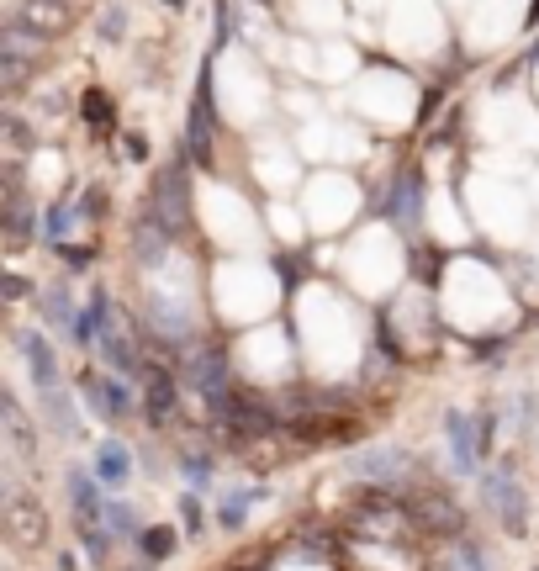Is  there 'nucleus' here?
<instances>
[{"label": "nucleus", "instance_id": "nucleus-35", "mask_svg": "<svg viewBox=\"0 0 539 571\" xmlns=\"http://www.w3.org/2000/svg\"><path fill=\"white\" fill-rule=\"evenodd\" d=\"M53 249H59L64 260H69V270H74V275H80V270L90 265V249H74V244H53Z\"/></svg>", "mask_w": 539, "mask_h": 571}, {"label": "nucleus", "instance_id": "nucleus-32", "mask_svg": "<svg viewBox=\"0 0 539 571\" xmlns=\"http://www.w3.org/2000/svg\"><path fill=\"white\" fill-rule=\"evenodd\" d=\"M101 38H106V43H122V38H127L122 6H101Z\"/></svg>", "mask_w": 539, "mask_h": 571}, {"label": "nucleus", "instance_id": "nucleus-27", "mask_svg": "<svg viewBox=\"0 0 539 571\" xmlns=\"http://www.w3.org/2000/svg\"><path fill=\"white\" fill-rule=\"evenodd\" d=\"M180 471H185V482H191V492H207V487H212V476H217V466H212V455H207V450H185Z\"/></svg>", "mask_w": 539, "mask_h": 571}, {"label": "nucleus", "instance_id": "nucleus-43", "mask_svg": "<svg viewBox=\"0 0 539 571\" xmlns=\"http://www.w3.org/2000/svg\"><path fill=\"white\" fill-rule=\"evenodd\" d=\"M238 571H249V566H238Z\"/></svg>", "mask_w": 539, "mask_h": 571}, {"label": "nucleus", "instance_id": "nucleus-13", "mask_svg": "<svg viewBox=\"0 0 539 571\" xmlns=\"http://www.w3.org/2000/svg\"><path fill=\"white\" fill-rule=\"evenodd\" d=\"M6 513H11V519H6V529H11V540L16 545H22V550H37V545H43L48 540V519H43V513H37L32 503H27V497L22 492H6Z\"/></svg>", "mask_w": 539, "mask_h": 571}, {"label": "nucleus", "instance_id": "nucleus-1", "mask_svg": "<svg viewBox=\"0 0 539 571\" xmlns=\"http://www.w3.org/2000/svg\"><path fill=\"white\" fill-rule=\"evenodd\" d=\"M185 154L191 149H180V159L164 164V170L154 175V186H148V207H154V217L164 223L170 238L191 233V175H185Z\"/></svg>", "mask_w": 539, "mask_h": 571}, {"label": "nucleus", "instance_id": "nucleus-25", "mask_svg": "<svg viewBox=\"0 0 539 571\" xmlns=\"http://www.w3.org/2000/svg\"><path fill=\"white\" fill-rule=\"evenodd\" d=\"M106 529L117 534V540H143V519H138V508L133 503H106Z\"/></svg>", "mask_w": 539, "mask_h": 571}, {"label": "nucleus", "instance_id": "nucleus-17", "mask_svg": "<svg viewBox=\"0 0 539 571\" xmlns=\"http://www.w3.org/2000/svg\"><path fill=\"white\" fill-rule=\"evenodd\" d=\"M90 466H96L101 487H122L127 476H133V450H127L122 439H101V445H96V460H90Z\"/></svg>", "mask_w": 539, "mask_h": 571}, {"label": "nucleus", "instance_id": "nucleus-2", "mask_svg": "<svg viewBox=\"0 0 539 571\" xmlns=\"http://www.w3.org/2000/svg\"><path fill=\"white\" fill-rule=\"evenodd\" d=\"M344 471L360 476V482H376V487H402L407 476H413V450H402V445H370V450L349 455Z\"/></svg>", "mask_w": 539, "mask_h": 571}, {"label": "nucleus", "instance_id": "nucleus-24", "mask_svg": "<svg viewBox=\"0 0 539 571\" xmlns=\"http://www.w3.org/2000/svg\"><path fill=\"white\" fill-rule=\"evenodd\" d=\"M254 497H259V487H238V492H228V497H222L217 524H222V529H244V524H249V508H254Z\"/></svg>", "mask_w": 539, "mask_h": 571}, {"label": "nucleus", "instance_id": "nucleus-14", "mask_svg": "<svg viewBox=\"0 0 539 571\" xmlns=\"http://www.w3.org/2000/svg\"><path fill=\"white\" fill-rule=\"evenodd\" d=\"M0 53H6V59H22V64H37L48 53V38H43V27H27V16H11L6 32H0Z\"/></svg>", "mask_w": 539, "mask_h": 571}, {"label": "nucleus", "instance_id": "nucleus-41", "mask_svg": "<svg viewBox=\"0 0 539 571\" xmlns=\"http://www.w3.org/2000/svg\"><path fill=\"white\" fill-rule=\"evenodd\" d=\"M529 59H539V43H534V53H529Z\"/></svg>", "mask_w": 539, "mask_h": 571}, {"label": "nucleus", "instance_id": "nucleus-38", "mask_svg": "<svg viewBox=\"0 0 539 571\" xmlns=\"http://www.w3.org/2000/svg\"><path fill=\"white\" fill-rule=\"evenodd\" d=\"M439 112V90H429V101H423V112H418V122H429Z\"/></svg>", "mask_w": 539, "mask_h": 571}, {"label": "nucleus", "instance_id": "nucleus-36", "mask_svg": "<svg viewBox=\"0 0 539 571\" xmlns=\"http://www.w3.org/2000/svg\"><path fill=\"white\" fill-rule=\"evenodd\" d=\"M127 159H138V164L148 159V143H143L138 133H127Z\"/></svg>", "mask_w": 539, "mask_h": 571}, {"label": "nucleus", "instance_id": "nucleus-40", "mask_svg": "<svg viewBox=\"0 0 539 571\" xmlns=\"http://www.w3.org/2000/svg\"><path fill=\"white\" fill-rule=\"evenodd\" d=\"M127 571H154V561H143V566H127Z\"/></svg>", "mask_w": 539, "mask_h": 571}, {"label": "nucleus", "instance_id": "nucleus-28", "mask_svg": "<svg viewBox=\"0 0 539 571\" xmlns=\"http://www.w3.org/2000/svg\"><path fill=\"white\" fill-rule=\"evenodd\" d=\"M444 571H487V556H481V545H471V540H460V534H455Z\"/></svg>", "mask_w": 539, "mask_h": 571}, {"label": "nucleus", "instance_id": "nucleus-15", "mask_svg": "<svg viewBox=\"0 0 539 571\" xmlns=\"http://www.w3.org/2000/svg\"><path fill=\"white\" fill-rule=\"evenodd\" d=\"M96 349H101V360H106L117 376H143V349H138L133 334H122V328H106Z\"/></svg>", "mask_w": 539, "mask_h": 571}, {"label": "nucleus", "instance_id": "nucleus-33", "mask_svg": "<svg viewBox=\"0 0 539 571\" xmlns=\"http://www.w3.org/2000/svg\"><path fill=\"white\" fill-rule=\"evenodd\" d=\"M22 80H27V64L0 53V85H6V96H16V90H22Z\"/></svg>", "mask_w": 539, "mask_h": 571}, {"label": "nucleus", "instance_id": "nucleus-29", "mask_svg": "<svg viewBox=\"0 0 539 571\" xmlns=\"http://www.w3.org/2000/svg\"><path fill=\"white\" fill-rule=\"evenodd\" d=\"M74 534H80V545L90 550V561H96V566L111 556V540H117V534L101 529V524H74Z\"/></svg>", "mask_w": 539, "mask_h": 571}, {"label": "nucleus", "instance_id": "nucleus-6", "mask_svg": "<svg viewBox=\"0 0 539 571\" xmlns=\"http://www.w3.org/2000/svg\"><path fill=\"white\" fill-rule=\"evenodd\" d=\"M185 339H191V312L154 291V297H148V344H154V349H170V355H175Z\"/></svg>", "mask_w": 539, "mask_h": 571}, {"label": "nucleus", "instance_id": "nucleus-8", "mask_svg": "<svg viewBox=\"0 0 539 571\" xmlns=\"http://www.w3.org/2000/svg\"><path fill=\"white\" fill-rule=\"evenodd\" d=\"M64 492L74 503V524H106V497H101V476L96 466H69L64 471Z\"/></svg>", "mask_w": 539, "mask_h": 571}, {"label": "nucleus", "instance_id": "nucleus-11", "mask_svg": "<svg viewBox=\"0 0 539 571\" xmlns=\"http://www.w3.org/2000/svg\"><path fill=\"white\" fill-rule=\"evenodd\" d=\"M127 233H133V254H138V265H143V270H159V265H164V254H170V244H175V238L164 233V223L154 217V207H148V201H143L138 223L127 228Z\"/></svg>", "mask_w": 539, "mask_h": 571}, {"label": "nucleus", "instance_id": "nucleus-3", "mask_svg": "<svg viewBox=\"0 0 539 571\" xmlns=\"http://www.w3.org/2000/svg\"><path fill=\"white\" fill-rule=\"evenodd\" d=\"M481 497H487V508L497 513V524H503L508 534L529 529V497H524V487H518V476L508 466L481 471Z\"/></svg>", "mask_w": 539, "mask_h": 571}, {"label": "nucleus", "instance_id": "nucleus-39", "mask_svg": "<svg viewBox=\"0 0 539 571\" xmlns=\"http://www.w3.org/2000/svg\"><path fill=\"white\" fill-rule=\"evenodd\" d=\"M529 22H534V27H539V0H534V11H529Z\"/></svg>", "mask_w": 539, "mask_h": 571}, {"label": "nucleus", "instance_id": "nucleus-12", "mask_svg": "<svg viewBox=\"0 0 539 571\" xmlns=\"http://www.w3.org/2000/svg\"><path fill=\"white\" fill-rule=\"evenodd\" d=\"M16 349H22L37 392H53V386H59V355H53V344L43 334H32V328H22V334H16Z\"/></svg>", "mask_w": 539, "mask_h": 571}, {"label": "nucleus", "instance_id": "nucleus-7", "mask_svg": "<svg viewBox=\"0 0 539 571\" xmlns=\"http://www.w3.org/2000/svg\"><path fill=\"white\" fill-rule=\"evenodd\" d=\"M444 434H450L455 471H460V476H476V466H481V418L450 408V413H444Z\"/></svg>", "mask_w": 539, "mask_h": 571}, {"label": "nucleus", "instance_id": "nucleus-21", "mask_svg": "<svg viewBox=\"0 0 539 571\" xmlns=\"http://www.w3.org/2000/svg\"><path fill=\"white\" fill-rule=\"evenodd\" d=\"M74 223H85V212H80V201L64 196V201H53V207L43 212V228H37V233H43V244H64Z\"/></svg>", "mask_w": 539, "mask_h": 571}, {"label": "nucleus", "instance_id": "nucleus-31", "mask_svg": "<svg viewBox=\"0 0 539 571\" xmlns=\"http://www.w3.org/2000/svg\"><path fill=\"white\" fill-rule=\"evenodd\" d=\"M80 112H85V122H90V127H111V101L101 96V90H85Z\"/></svg>", "mask_w": 539, "mask_h": 571}, {"label": "nucleus", "instance_id": "nucleus-30", "mask_svg": "<svg viewBox=\"0 0 539 571\" xmlns=\"http://www.w3.org/2000/svg\"><path fill=\"white\" fill-rule=\"evenodd\" d=\"M0 133H6V143H11L16 154H27L32 143H37V138H32V127H27L22 117H16V112H6V117H0Z\"/></svg>", "mask_w": 539, "mask_h": 571}, {"label": "nucleus", "instance_id": "nucleus-23", "mask_svg": "<svg viewBox=\"0 0 539 571\" xmlns=\"http://www.w3.org/2000/svg\"><path fill=\"white\" fill-rule=\"evenodd\" d=\"M101 397H106V423H122V418H133L138 413V397L127 392V381L117 376V381H106L101 376Z\"/></svg>", "mask_w": 539, "mask_h": 571}, {"label": "nucleus", "instance_id": "nucleus-4", "mask_svg": "<svg viewBox=\"0 0 539 571\" xmlns=\"http://www.w3.org/2000/svg\"><path fill=\"white\" fill-rule=\"evenodd\" d=\"M212 138H217V106H212V59H207L196 80L191 122H185V149H191V164H201V170H212Z\"/></svg>", "mask_w": 539, "mask_h": 571}, {"label": "nucleus", "instance_id": "nucleus-10", "mask_svg": "<svg viewBox=\"0 0 539 571\" xmlns=\"http://www.w3.org/2000/svg\"><path fill=\"white\" fill-rule=\"evenodd\" d=\"M185 386H191L196 397H212L222 386H233L228 381V349H191V355H185Z\"/></svg>", "mask_w": 539, "mask_h": 571}, {"label": "nucleus", "instance_id": "nucleus-16", "mask_svg": "<svg viewBox=\"0 0 539 571\" xmlns=\"http://www.w3.org/2000/svg\"><path fill=\"white\" fill-rule=\"evenodd\" d=\"M175 408H180V381H175L170 371H148V402H143L148 423H154V429H164V423L175 418Z\"/></svg>", "mask_w": 539, "mask_h": 571}, {"label": "nucleus", "instance_id": "nucleus-9", "mask_svg": "<svg viewBox=\"0 0 539 571\" xmlns=\"http://www.w3.org/2000/svg\"><path fill=\"white\" fill-rule=\"evenodd\" d=\"M402 503H407V513H413L423 529H439V534H460V529H466V513H460L455 497H444V492L423 487L418 497H402Z\"/></svg>", "mask_w": 539, "mask_h": 571}, {"label": "nucleus", "instance_id": "nucleus-22", "mask_svg": "<svg viewBox=\"0 0 539 571\" xmlns=\"http://www.w3.org/2000/svg\"><path fill=\"white\" fill-rule=\"evenodd\" d=\"M32 223H43V217H37V207H32L22 191H6V238H11V244H27Z\"/></svg>", "mask_w": 539, "mask_h": 571}, {"label": "nucleus", "instance_id": "nucleus-19", "mask_svg": "<svg viewBox=\"0 0 539 571\" xmlns=\"http://www.w3.org/2000/svg\"><path fill=\"white\" fill-rule=\"evenodd\" d=\"M37 312H43V323H53V328H74V318H80V312H74L69 286H59V281L37 291Z\"/></svg>", "mask_w": 539, "mask_h": 571}, {"label": "nucleus", "instance_id": "nucleus-20", "mask_svg": "<svg viewBox=\"0 0 539 571\" xmlns=\"http://www.w3.org/2000/svg\"><path fill=\"white\" fill-rule=\"evenodd\" d=\"M37 402H43V413L48 423L59 429V439H80V418H74V402L64 386H53V392H37Z\"/></svg>", "mask_w": 539, "mask_h": 571}, {"label": "nucleus", "instance_id": "nucleus-18", "mask_svg": "<svg viewBox=\"0 0 539 571\" xmlns=\"http://www.w3.org/2000/svg\"><path fill=\"white\" fill-rule=\"evenodd\" d=\"M0 413H6V429H11V450L32 460L37 455V434H32V423L22 413V402H16L11 392H0Z\"/></svg>", "mask_w": 539, "mask_h": 571}, {"label": "nucleus", "instance_id": "nucleus-34", "mask_svg": "<svg viewBox=\"0 0 539 571\" xmlns=\"http://www.w3.org/2000/svg\"><path fill=\"white\" fill-rule=\"evenodd\" d=\"M180 513H185V529H191V534L207 529V519H201V503H196V492H185V497H180Z\"/></svg>", "mask_w": 539, "mask_h": 571}, {"label": "nucleus", "instance_id": "nucleus-42", "mask_svg": "<svg viewBox=\"0 0 539 571\" xmlns=\"http://www.w3.org/2000/svg\"><path fill=\"white\" fill-rule=\"evenodd\" d=\"M170 6H185V0H170Z\"/></svg>", "mask_w": 539, "mask_h": 571}, {"label": "nucleus", "instance_id": "nucleus-26", "mask_svg": "<svg viewBox=\"0 0 539 571\" xmlns=\"http://www.w3.org/2000/svg\"><path fill=\"white\" fill-rule=\"evenodd\" d=\"M175 545H180V534H175L170 524H154V529H143V540H138L143 561H170V556H175Z\"/></svg>", "mask_w": 539, "mask_h": 571}, {"label": "nucleus", "instance_id": "nucleus-37", "mask_svg": "<svg viewBox=\"0 0 539 571\" xmlns=\"http://www.w3.org/2000/svg\"><path fill=\"white\" fill-rule=\"evenodd\" d=\"M6 297H11V302L27 297V281H22V275H6Z\"/></svg>", "mask_w": 539, "mask_h": 571}, {"label": "nucleus", "instance_id": "nucleus-5", "mask_svg": "<svg viewBox=\"0 0 539 571\" xmlns=\"http://www.w3.org/2000/svg\"><path fill=\"white\" fill-rule=\"evenodd\" d=\"M381 217H392L402 233H418V223H423V170L418 164L397 170V180L381 196Z\"/></svg>", "mask_w": 539, "mask_h": 571}]
</instances>
